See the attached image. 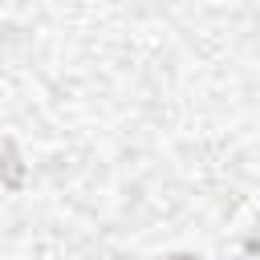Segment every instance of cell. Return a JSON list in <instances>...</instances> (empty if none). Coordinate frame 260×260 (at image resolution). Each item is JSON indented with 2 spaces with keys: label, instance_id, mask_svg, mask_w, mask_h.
<instances>
[{
  "label": "cell",
  "instance_id": "cell-1",
  "mask_svg": "<svg viewBox=\"0 0 260 260\" xmlns=\"http://www.w3.org/2000/svg\"><path fill=\"white\" fill-rule=\"evenodd\" d=\"M171 260H191V256H171Z\"/></svg>",
  "mask_w": 260,
  "mask_h": 260
}]
</instances>
